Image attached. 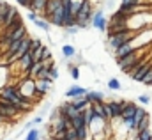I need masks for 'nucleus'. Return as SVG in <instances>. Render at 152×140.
<instances>
[{
	"label": "nucleus",
	"mask_w": 152,
	"mask_h": 140,
	"mask_svg": "<svg viewBox=\"0 0 152 140\" xmlns=\"http://www.w3.org/2000/svg\"><path fill=\"white\" fill-rule=\"evenodd\" d=\"M136 34H138V30H131V29H129V30H124V32L112 34V35H108V44H110L113 50H117V48H120L122 44L129 43L131 39H134Z\"/></svg>",
	"instance_id": "nucleus-1"
},
{
	"label": "nucleus",
	"mask_w": 152,
	"mask_h": 140,
	"mask_svg": "<svg viewBox=\"0 0 152 140\" xmlns=\"http://www.w3.org/2000/svg\"><path fill=\"white\" fill-rule=\"evenodd\" d=\"M117 62H118V68L124 71V73H129L131 68H133L134 64H138V62H140V52H138V50H134V52H131V53L124 55L122 59H117Z\"/></svg>",
	"instance_id": "nucleus-2"
},
{
	"label": "nucleus",
	"mask_w": 152,
	"mask_h": 140,
	"mask_svg": "<svg viewBox=\"0 0 152 140\" xmlns=\"http://www.w3.org/2000/svg\"><path fill=\"white\" fill-rule=\"evenodd\" d=\"M92 14H94V9H92V4L90 0H83L80 11L76 13V21H85L90 25V20H92Z\"/></svg>",
	"instance_id": "nucleus-3"
},
{
	"label": "nucleus",
	"mask_w": 152,
	"mask_h": 140,
	"mask_svg": "<svg viewBox=\"0 0 152 140\" xmlns=\"http://www.w3.org/2000/svg\"><path fill=\"white\" fill-rule=\"evenodd\" d=\"M136 103H131V101H126V106H124V110H122V115H120V121L124 122V124H129V122H133V119H134V112H136Z\"/></svg>",
	"instance_id": "nucleus-4"
},
{
	"label": "nucleus",
	"mask_w": 152,
	"mask_h": 140,
	"mask_svg": "<svg viewBox=\"0 0 152 140\" xmlns=\"http://www.w3.org/2000/svg\"><path fill=\"white\" fill-rule=\"evenodd\" d=\"M16 64L20 66V69L23 71V74L25 76H28V71L32 68V64H34V59H32V53L30 52H27V53H23L18 60H16Z\"/></svg>",
	"instance_id": "nucleus-5"
},
{
	"label": "nucleus",
	"mask_w": 152,
	"mask_h": 140,
	"mask_svg": "<svg viewBox=\"0 0 152 140\" xmlns=\"http://www.w3.org/2000/svg\"><path fill=\"white\" fill-rule=\"evenodd\" d=\"M126 106V101H110L108 108H110V121H120L122 110Z\"/></svg>",
	"instance_id": "nucleus-6"
},
{
	"label": "nucleus",
	"mask_w": 152,
	"mask_h": 140,
	"mask_svg": "<svg viewBox=\"0 0 152 140\" xmlns=\"http://www.w3.org/2000/svg\"><path fill=\"white\" fill-rule=\"evenodd\" d=\"M57 110H58V115H60V117H64V119H73L75 115H78V113H80L75 106H73V103H71V101H69V103H62V105L58 106Z\"/></svg>",
	"instance_id": "nucleus-7"
},
{
	"label": "nucleus",
	"mask_w": 152,
	"mask_h": 140,
	"mask_svg": "<svg viewBox=\"0 0 152 140\" xmlns=\"http://www.w3.org/2000/svg\"><path fill=\"white\" fill-rule=\"evenodd\" d=\"M90 25H92V27H96V29H99L101 32H104V30H106V18H104V14H103V11H101V9H99V11H96V13L92 14Z\"/></svg>",
	"instance_id": "nucleus-8"
},
{
	"label": "nucleus",
	"mask_w": 152,
	"mask_h": 140,
	"mask_svg": "<svg viewBox=\"0 0 152 140\" xmlns=\"http://www.w3.org/2000/svg\"><path fill=\"white\" fill-rule=\"evenodd\" d=\"M18 14H20V13H18V9H16L14 5H11V7H9V11H7V14H5V18L2 20V25H0V27H2V29L9 27V25L14 21V18H16ZM2 29H0V30H2Z\"/></svg>",
	"instance_id": "nucleus-9"
},
{
	"label": "nucleus",
	"mask_w": 152,
	"mask_h": 140,
	"mask_svg": "<svg viewBox=\"0 0 152 140\" xmlns=\"http://www.w3.org/2000/svg\"><path fill=\"white\" fill-rule=\"evenodd\" d=\"M87 91H88V89H85V87H81V85H73V87H69V89L66 91V96H67L69 99H73V98H78V96H85Z\"/></svg>",
	"instance_id": "nucleus-10"
},
{
	"label": "nucleus",
	"mask_w": 152,
	"mask_h": 140,
	"mask_svg": "<svg viewBox=\"0 0 152 140\" xmlns=\"http://www.w3.org/2000/svg\"><path fill=\"white\" fill-rule=\"evenodd\" d=\"M50 85H51V82H50V80H41V78H37V80H36V91H37V98H42V96L48 92Z\"/></svg>",
	"instance_id": "nucleus-11"
},
{
	"label": "nucleus",
	"mask_w": 152,
	"mask_h": 140,
	"mask_svg": "<svg viewBox=\"0 0 152 140\" xmlns=\"http://www.w3.org/2000/svg\"><path fill=\"white\" fill-rule=\"evenodd\" d=\"M85 99H87L90 105H92V103H101V101H104V94L99 92V91H87Z\"/></svg>",
	"instance_id": "nucleus-12"
},
{
	"label": "nucleus",
	"mask_w": 152,
	"mask_h": 140,
	"mask_svg": "<svg viewBox=\"0 0 152 140\" xmlns=\"http://www.w3.org/2000/svg\"><path fill=\"white\" fill-rule=\"evenodd\" d=\"M46 2H48V0H30L28 9H30V11H34V13H37V14H41V16H44V7H46Z\"/></svg>",
	"instance_id": "nucleus-13"
},
{
	"label": "nucleus",
	"mask_w": 152,
	"mask_h": 140,
	"mask_svg": "<svg viewBox=\"0 0 152 140\" xmlns=\"http://www.w3.org/2000/svg\"><path fill=\"white\" fill-rule=\"evenodd\" d=\"M134 50H136V48H134V46L131 44V41H129V43H126V44H122L120 48L115 50V57H117V59H122L124 55H127V53H131V52H134Z\"/></svg>",
	"instance_id": "nucleus-14"
},
{
	"label": "nucleus",
	"mask_w": 152,
	"mask_h": 140,
	"mask_svg": "<svg viewBox=\"0 0 152 140\" xmlns=\"http://www.w3.org/2000/svg\"><path fill=\"white\" fill-rule=\"evenodd\" d=\"M90 106H92L96 117H99V119H103V121H110L108 115H106V112H104V105H103V101H101V103H92Z\"/></svg>",
	"instance_id": "nucleus-15"
},
{
	"label": "nucleus",
	"mask_w": 152,
	"mask_h": 140,
	"mask_svg": "<svg viewBox=\"0 0 152 140\" xmlns=\"http://www.w3.org/2000/svg\"><path fill=\"white\" fill-rule=\"evenodd\" d=\"M60 5H62L60 0H48V2H46V7H44V16H42V18H46V16H50L51 13H55Z\"/></svg>",
	"instance_id": "nucleus-16"
},
{
	"label": "nucleus",
	"mask_w": 152,
	"mask_h": 140,
	"mask_svg": "<svg viewBox=\"0 0 152 140\" xmlns=\"http://www.w3.org/2000/svg\"><path fill=\"white\" fill-rule=\"evenodd\" d=\"M71 103H73V106H75L78 112H83L87 106H90V103L85 99V96H78V98H73V101H71Z\"/></svg>",
	"instance_id": "nucleus-17"
},
{
	"label": "nucleus",
	"mask_w": 152,
	"mask_h": 140,
	"mask_svg": "<svg viewBox=\"0 0 152 140\" xmlns=\"http://www.w3.org/2000/svg\"><path fill=\"white\" fill-rule=\"evenodd\" d=\"M127 18H129V16H127L124 11L118 9L117 13L112 14V18H110V25H113V23H120V21H127Z\"/></svg>",
	"instance_id": "nucleus-18"
},
{
	"label": "nucleus",
	"mask_w": 152,
	"mask_h": 140,
	"mask_svg": "<svg viewBox=\"0 0 152 140\" xmlns=\"http://www.w3.org/2000/svg\"><path fill=\"white\" fill-rule=\"evenodd\" d=\"M69 122H71V126L73 128H80V126H85V117H83V112H80L78 115H75L73 119H69Z\"/></svg>",
	"instance_id": "nucleus-19"
},
{
	"label": "nucleus",
	"mask_w": 152,
	"mask_h": 140,
	"mask_svg": "<svg viewBox=\"0 0 152 140\" xmlns=\"http://www.w3.org/2000/svg\"><path fill=\"white\" fill-rule=\"evenodd\" d=\"M151 126V115L147 113V115H143L140 121H138V124H136V131H142V130H147Z\"/></svg>",
	"instance_id": "nucleus-20"
},
{
	"label": "nucleus",
	"mask_w": 152,
	"mask_h": 140,
	"mask_svg": "<svg viewBox=\"0 0 152 140\" xmlns=\"http://www.w3.org/2000/svg\"><path fill=\"white\" fill-rule=\"evenodd\" d=\"M62 55L66 57V59H71V57H75L76 55V50L73 44H69V43H66L64 46H62Z\"/></svg>",
	"instance_id": "nucleus-21"
},
{
	"label": "nucleus",
	"mask_w": 152,
	"mask_h": 140,
	"mask_svg": "<svg viewBox=\"0 0 152 140\" xmlns=\"http://www.w3.org/2000/svg\"><path fill=\"white\" fill-rule=\"evenodd\" d=\"M83 117H85V124L87 126H90L92 124V121H94V110H92V106H87L85 110H83Z\"/></svg>",
	"instance_id": "nucleus-22"
},
{
	"label": "nucleus",
	"mask_w": 152,
	"mask_h": 140,
	"mask_svg": "<svg viewBox=\"0 0 152 140\" xmlns=\"http://www.w3.org/2000/svg\"><path fill=\"white\" fill-rule=\"evenodd\" d=\"M25 140H41V130H37V128H30V130L27 131Z\"/></svg>",
	"instance_id": "nucleus-23"
},
{
	"label": "nucleus",
	"mask_w": 152,
	"mask_h": 140,
	"mask_svg": "<svg viewBox=\"0 0 152 140\" xmlns=\"http://www.w3.org/2000/svg\"><path fill=\"white\" fill-rule=\"evenodd\" d=\"M136 139L138 140H152V130H142V131H136Z\"/></svg>",
	"instance_id": "nucleus-24"
},
{
	"label": "nucleus",
	"mask_w": 152,
	"mask_h": 140,
	"mask_svg": "<svg viewBox=\"0 0 152 140\" xmlns=\"http://www.w3.org/2000/svg\"><path fill=\"white\" fill-rule=\"evenodd\" d=\"M32 23H34V25H37L39 29H41V30H44V32H48V30H50V23H48L44 18H41V20H39V18H36Z\"/></svg>",
	"instance_id": "nucleus-25"
},
{
	"label": "nucleus",
	"mask_w": 152,
	"mask_h": 140,
	"mask_svg": "<svg viewBox=\"0 0 152 140\" xmlns=\"http://www.w3.org/2000/svg\"><path fill=\"white\" fill-rule=\"evenodd\" d=\"M9 7H11V4H9V2H2V0H0V25H2V20L5 18V14H7ZM0 29H2V27H0Z\"/></svg>",
	"instance_id": "nucleus-26"
},
{
	"label": "nucleus",
	"mask_w": 152,
	"mask_h": 140,
	"mask_svg": "<svg viewBox=\"0 0 152 140\" xmlns=\"http://www.w3.org/2000/svg\"><path fill=\"white\" fill-rule=\"evenodd\" d=\"M48 76L51 80L58 78V69H57V66H53V62H48Z\"/></svg>",
	"instance_id": "nucleus-27"
},
{
	"label": "nucleus",
	"mask_w": 152,
	"mask_h": 140,
	"mask_svg": "<svg viewBox=\"0 0 152 140\" xmlns=\"http://www.w3.org/2000/svg\"><path fill=\"white\" fill-rule=\"evenodd\" d=\"M120 87H122V85H120V82H118L117 78H110V80H108V89H110V91H120Z\"/></svg>",
	"instance_id": "nucleus-28"
},
{
	"label": "nucleus",
	"mask_w": 152,
	"mask_h": 140,
	"mask_svg": "<svg viewBox=\"0 0 152 140\" xmlns=\"http://www.w3.org/2000/svg\"><path fill=\"white\" fill-rule=\"evenodd\" d=\"M42 46H44V44H42ZM42 46H39L37 50L32 52V59H34V62H41V60H42Z\"/></svg>",
	"instance_id": "nucleus-29"
},
{
	"label": "nucleus",
	"mask_w": 152,
	"mask_h": 140,
	"mask_svg": "<svg viewBox=\"0 0 152 140\" xmlns=\"http://www.w3.org/2000/svg\"><path fill=\"white\" fill-rule=\"evenodd\" d=\"M66 139L67 140H78V135H76V130L73 126H69L67 130H66Z\"/></svg>",
	"instance_id": "nucleus-30"
},
{
	"label": "nucleus",
	"mask_w": 152,
	"mask_h": 140,
	"mask_svg": "<svg viewBox=\"0 0 152 140\" xmlns=\"http://www.w3.org/2000/svg\"><path fill=\"white\" fill-rule=\"evenodd\" d=\"M142 83H143V85H152V66L149 68V71L145 73V76H143Z\"/></svg>",
	"instance_id": "nucleus-31"
},
{
	"label": "nucleus",
	"mask_w": 152,
	"mask_h": 140,
	"mask_svg": "<svg viewBox=\"0 0 152 140\" xmlns=\"http://www.w3.org/2000/svg\"><path fill=\"white\" fill-rule=\"evenodd\" d=\"M39 46H42V43H41L39 39H32V37H30V48H28V52L32 53L34 50H37Z\"/></svg>",
	"instance_id": "nucleus-32"
},
{
	"label": "nucleus",
	"mask_w": 152,
	"mask_h": 140,
	"mask_svg": "<svg viewBox=\"0 0 152 140\" xmlns=\"http://www.w3.org/2000/svg\"><path fill=\"white\" fill-rule=\"evenodd\" d=\"M48 60H51V52L48 46H42V62H48Z\"/></svg>",
	"instance_id": "nucleus-33"
},
{
	"label": "nucleus",
	"mask_w": 152,
	"mask_h": 140,
	"mask_svg": "<svg viewBox=\"0 0 152 140\" xmlns=\"http://www.w3.org/2000/svg\"><path fill=\"white\" fill-rule=\"evenodd\" d=\"M69 69H71V76H73L75 80H78V78H80V69H78L76 66H69Z\"/></svg>",
	"instance_id": "nucleus-34"
},
{
	"label": "nucleus",
	"mask_w": 152,
	"mask_h": 140,
	"mask_svg": "<svg viewBox=\"0 0 152 140\" xmlns=\"http://www.w3.org/2000/svg\"><path fill=\"white\" fill-rule=\"evenodd\" d=\"M149 101H151V96H147V94H142L138 98V103H142V105H147Z\"/></svg>",
	"instance_id": "nucleus-35"
},
{
	"label": "nucleus",
	"mask_w": 152,
	"mask_h": 140,
	"mask_svg": "<svg viewBox=\"0 0 152 140\" xmlns=\"http://www.w3.org/2000/svg\"><path fill=\"white\" fill-rule=\"evenodd\" d=\"M67 29V34H71V35H75L78 30H80V27L78 25H71V27H66Z\"/></svg>",
	"instance_id": "nucleus-36"
},
{
	"label": "nucleus",
	"mask_w": 152,
	"mask_h": 140,
	"mask_svg": "<svg viewBox=\"0 0 152 140\" xmlns=\"http://www.w3.org/2000/svg\"><path fill=\"white\" fill-rule=\"evenodd\" d=\"M143 0H122V4H129V5H142Z\"/></svg>",
	"instance_id": "nucleus-37"
},
{
	"label": "nucleus",
	"mask_w": 152,
	"mask_h": 140,
	"mask_svg": "<svg viewBox=\"0 0 152 140\" xmlns=\"http://www.w3.org/2000/svg\"><path fill=\"white\" fill-rule=\"evenodd\" d=\"M16 2H18L21 7H28V5H30V0H16Z\"/></svg>",
	"instance_id": "nucleus-38"
},
{
	"label": "nucleus",
	"mask_w": 152,
	"mask_h": 140,
	"mask_svg": "<svg viewBox=\"0 0 152 140\" xmlns=\"http://www.w3.org/2000/svg\"><path fill=\"white\" fill-rule=\"evenodd\" d=\"M32 122H34V126H36V124H41V122H42V115H39V117H36V119H32Z\"/></svg>",
	"instance_id": "nucleus-39"
},
{
	"label": "nucleus",
	"mask_w": 152,
	"mask_h": 140,
	"mask_svg": "<svg viewBox=\"0 0 152 140\" xmlns=\"http://www.w3.org/2000/svg\"><path fill=\"white\" fill-rule=\"evenodd\" d=\"M64 140H67V139H64Z\"/></svg>",
	"instance_id": "nucleus-40"
},
{
	"label": "nucleus",
	"mask_w": 152,
	"mask_h": 140,
	"mask_svg": "<svg viewBox=\"0 0 152 140\" xmlns=\"http://www.w3.org/2000/svg\"><path fill=\"white\" fill-rule=\"evenodd\" d=\"M151 87H152V85H151Z\"/></svg>",
	"instance_id": "nucleus-41"
}]
</instances>
